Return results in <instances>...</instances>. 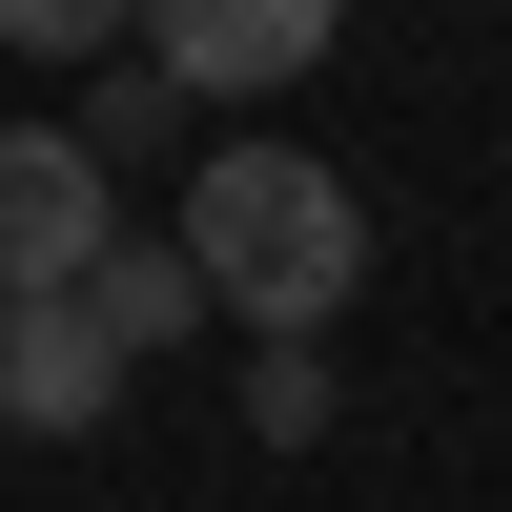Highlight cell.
Segmentation results:
<instances>
[{"label":"cell","instance_id":"obj_2","mask_svg":"<svg viewBox=\"0 0 512 512\" xmlns=\"http://www.w3.org/2000/svg\"><path fill=\"white\" fill-rule=\"evenodd\" d=\"M123 205H103V144L82 123H0V308H41V287H103Z\"/></svg>","mask_w":512,"mask_h":512},{"label":"cell","instance_id":"obj_4","mask_svg":"<svg viewBox=\"0 0 512 512\" xmlns=\"http://www.w3.org/2000/svg\"><path fill=\"white\" fill-rule=\"evenodd\" d=\"M103 410H123V328L82 308V287L0 308V431H103Z\"/></svg>","mask_w":512,"mask_h":512},{"label":"cell","instance_id":"obj_1","mask_svg":"<svg viewBox=\"0 0 512 512\" xmlns=\"http://www.w3.org/2000/svg\"><path fill=\"white\" fill-rule=\"evenodd\" d=\"M185 267H205V308H246L267 349H308L328 308L369 287V205H349V164H308V144H205L185 164Z\"/></svg>","mask_w":512,"mask_h":512},{"label":"cell","instance_id":"obj_5","mask_svg":"<svg viewBox=\"0 0 512 512\" xmlns=\"http://www.w3.org/2000/svg\"><path fill=\"white\" fill-rule=\"evenodd\" d=\"M82 308L123 328V369H144V349H185V328H205V267H185V226H164V246H103V287H82Z\"/></svg>","mask_w":512,"mask_h":512},{"label":"cell","instance_id":"obj_3","mask_svg":"<svg viewBox=\"0 0 512 512\" xmlns=\"http://www.w3.org/2000/svg\"><path fill=\"white\" fill-rule=\"evenodd\" d=\"M185 103H267V82H308L328 62V0H164V41H144Z\"/></svg>","mask_w":512,"mask_h":512}]
</instances>
